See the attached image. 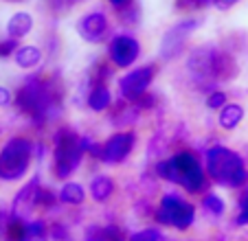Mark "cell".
I'll use <instances>...</instances> for the list:
<instances>
[{"label": "cell", "instance_id": "obj_17", "mask_svg": "<svg viewBox=\"0 0 248 241\" xmlns=\"http://www.w3.org/2000/svg\"><path fill=\"white\" fill-rule=\"evenodd\" d=\"M16 64L20 66V68L29 70V68H35V66L42 61V51H40L38 46H22L16 51Z\"/></svg>", "mask_w": 248, "mask_h": 241}, {"label": "cell", "instance_id": "obj_23", "mask_svg": "<svg viewBox=\"0 0 248 241\" xmlns=\"http://www.w3.org/2000/svg\"><path fill=\"white\" fill-rule=\"evenodd\" d=\"M226 105V94L224 92H211L209 97H206V107H211V110H220V107Z\"/></svg>", "mask_w": 248, "mask_h": 241}, {"label": "cell", "instance_id": "obj_5", "mask_svg": "<svg viewBox=\"0 0 248 241\" xmlns=\"http://www.w3.org/2000/svg\"><path fill=\"white\" fill-rule=\"evenodd\" d=\"M16 105L33 120H44L51 110V86L42 79H29L16 97Z\"/></svg>", "mask_w": 248, "mask_h": 241}, {"label": "cell", "instance_id": "obj_15", "mask_svg": "<svg viewBox=\"0 0 248 241\" xmlns=\"http://www.w3.org/2000/svg\"><path fill=\"white\" fill-rule=\"evenodd\" d=\"M86 241H125V235L119 226H90L86 228Z\"/></svg>", "mask_w": 248, "mask_h": 241}, {"label": "cell", "instance_id": "obj_4", "mask_svg": "<svg viewBox=\"0 0 248 241\" xmlns=\"http://www.w3.org/2000/svg\"><path fill=\"white\" fill-rule=\"evenodd\" d=\"M33 145L27 138H11L0 151V180L14 182L27 173Z\"/></svg>", "mask_w": 248, "mask_h": 241}, {"label": "cell", "instance_id": "obj_30", "mask_svg": "<svg viewBox=\"0 0 248 241\" xmlns=\"http://www.w3.org/2000/svg\"><path fill=\"white\" fill-rule=\"evenodd\" d=\"M51 235L55 237V239H64L66 232H64V228H62V226H53L51 228Z\"/></svg>", "mask_w": 248, "mask_h": 241}, {"label": "cell", "instance_id": "obj_11", "mask_svg": "<svg viewBox=\"0 0 248 241\" xmlns=\"http://www.w3.org/2000/svg\"><path fill=\"white\" fill-rule=\"evenodd\" d=\"M140 53V44L136 42L132 35H119L110 44V60L119 66V68H127L136 61Z\"/></svg>", "mask_w": 248, "mask_h": 241}, {"label": "cell", "instance_id": "obj_1", "mask_svg": "<svg viewBox=\"0 0 248 241\" xmlns=\"http://www.w3.org/2000/svg\"><path fill=\"white\" fill-rule=\"evenodd\" d=\"M187 68L200 86L224 81V79H231L237 73V66H235L233 57L211 46L196 48L187 60Z\"/></svg>", "mask_w": 248, "mask_h": 241}, {"label": "cell", "instance_id": "obj_24", "mask_svg": "<svg viewBox=\"0 0 248 241\" xmlns=\"http://www.w3.org/2000/svg\"><path fill=\"white\" fill-rule=\"evenodd\" d=\"M16 51H18V40L16 37H9L5 42H0V57L16 55Z\"/></svg>", "mask_w": 248, "mask_h": 241}, {"label": "cell", "instance_id": "obj_8", "mask_svg": "<svg viewBox=\"0 0 248 241\" xmlns=\"http://www.w3.org/2000/svg\"><path fill=\"white\" fill-rule=\"evenodd\" d=\"M198 27H200L198 20H180L178 24H173V27L165 33L163 42H160V55H163V60H173L176 55H180L189 40V35H191Z\"/></svg>", "mask_w": 248, "mask_h": 241}, {"label": "cell", "instance_id": "obj_29", "mask_svg": "<svg viewBox=\"0 0 248 241\" xmlns=\"http://www.w3.org/2000/svg\"><path fill=\"white\" fill-rule=\"evenodd\" d=\"M110 5L117 7V9H125V7L132 5V0H110Z\"/></svg>", "mask_w": 248, "mask_h": 241}, {"label": "cell", "instance_id": "obj_14", "mask_svg": "<svg viewBox=\"0 0 248 241\" xmlns=\"http://www.w3.org/2000/svg\"><path fill=\"white\" fill-rule=\"evenodd\" d=\"M31 29H33V18H31V14H27V11L14 14L9 18V22H7V33H9V37H16V40L24 37Z\"/></svg>", "mask_w": 248, "mask_h": 241}, {"label": "cell", "instance_id": "obj_19", "mask_svg": "<svg viewBox=\"0 0 248 241\" xmlns=\"http://www.w3.org/2000/svg\"><path fill=\"white\" fill-rule=\"evenodd\" d=\"M60 199L64 202V204L77 206L86 199V191H84V186L77 184V182H66L60 191Z\"/></svg>", "mask_w": 248, "mask_h": 241}, {"label": "cell", "instance_id": "obj_13", "mask_svg": "<svg viewBox=\"0 0 248 241\" xmlns=\"http://www.w3.org/2000/svg\"><path fill=\"white\" fill-rule=\"evenodd\" d=\"M77 31H79V35L84 37L86 42H101L103 37H106V31H108V18L103 14H99V11H94V14H88L84 15V18L79 20V24H77Z\"/></svg>", "mask_w": 248, "mask_h": 241}, {"label": "cell", "instance_id": "obj_3", "mask_svg": "<svg viewBox=\"0 0 248 241\" xmlns=\"http://www.w3.org/2000/svg\"><path fill=\"white\" fill-rule=\"evenodd\" d=\"M206 169H209L211 180H216L222 186H231V189H237L248 180L244 160L226 147H213L206 153Z\"/></svg>", "mask_w": 248, "mask_h": 241}, {"label": "cell", "instance_id": "obj_18", "mask_svg": "<svg viewBox=\"0 0 248 241\" xmlns=\"http://www.w3.org/2000/svg\"><path fill=\"white\" fill-rule=\"evenodd\" d=\"M242 119H244V107L237 105V103H226L220 112V125L224 130H235Z\"/></svg>", "mask_w": 248, "mask_h": 241}, {"label": "cell", "instance_id": "obj_10", "mask_svg": "<svg viewBox=\"0 0 248 241\" xmlns=\"http://www.w3.org/2000/svg\"><path fill=\"white\" fill-rule=\"evenodd\" d=\"M134 134L132 132H119V134L110 136L106 143L101 145V160L108 165H117L121 163L123 158L127 156V153L132 151V147H134Z\"/></svg>", "mask_w": 248, "mask_h": 241}, {"label": "cell", "instance_id": "obj_26", "mask_svg": "<svg viewBox=\"0 0 248 241\" xmlns=\"http://www.w3.org/2000/svg\"><path fill=\"white\" fill-rule=\"evenodd\" d=\"M9 215L5 213V211H0V235H5L7 232V226H9Z\"/></svg>", "mask_w": 248, "mask_h": 241}, {"label": "cell", "instance_id": "obj_12", "mask_svg": "<svg viewBox=\"0 0 248 241\" xmlns=\"http://www.w3.org/2000/svg\"><path fill=\"white\" fill-rule=\"evenodd\" d=\"M40 191H42V186H40L38 180H31L29 184H24L20 189V193L14 199V206H11L14 217L24 219L35 206H40Z\"/></svg>", "mask_w": 248, "mask_h": 241}, {"label": "cell", "instance_id": "obj_7", "mask_svg": "<svg viewBox=\"0 0 248 241\" xmlns=\"http://www.w3.org/2000/svg\"><path fill=\"white\" fill-rule=\"evenodd\" d=\"M156 219L163 226H173L178 230H187L193 224V219H196V209L189 202H185L183 197L169 193L160 199V206L156 211Z\"/></svg>", "mask_w": 248, "mask_h": 241}, {"label": "cell", "instance_id": "obj_16", "mask_svg": "<svg viewBox=\"0 0 248 241\" xmlns=\"http://www.w3.org/2000/svg\"><path fill=\"white\" fill-rule=\"evenodd\" d=\"M114 193V182L110 176H97L90 182V195L94 202H106Z\"/></svg>", "mask_w": 248, "mask_h": 241}, {"label": "cell", "instance_id": "obj_25", "mask_svg": "<svg viewBox=\"0 0 248 241\" xmlns=\"http://www.w3.org/2000/svg\"><path fill=\"white\" fill-rule=\"evenodd\" d=\"M237 224H248V191L239 197V217Z\"/></svg>", "mask_w": 248, "mask_h": 241}, {"label": "cell", "instance_id": "obj_20", "mask_svg": "<svg viewBox=\"0 0 248 241\" xmlns=\"http://www.w3.org/2000/svg\"><path fill=\"white\" fill-rule=\"evenodd\" d=\"M88 103H90V107H93L94 112H101V110H106V107L110 105V90L106 88L103 84H99L97 88L90 92V97H88Z\"/></svg>", "mask_w": 248, "mask_h": 241}, {"label": "cell", "instance_id": "obj_27", "mask_svg": "<svg viewBox=\"0 0 248 241\" xmlns=\"http://www.w3.org/2000/svg\"><path fill=\"white\" fill-rule=\"evenodd\" d=\"M237 0H213V5L217 7V9H229V7H233Z\"/></svg>", "mask_w": 248, "mask_h": 241}, {"label": "cell", "instance_id": "obj_2", "mask_svg": "<svg viewBox=\"0 0 248 241\" xmlns=\"http://www.w3.org/2000/svg\"><path fill=\"white\" fill-rule=\"evenodd\" d=\"M156 171L169 182H176L180 184L185 191L189 193H198V191L204 189V171H202L198 158L191 151H180L176 156H171L169 160L158 163Z\"/></svg>", "mask_w": 248, "mask_h": 241}, {"label": "cell", "instance_id": "obj_21", "mask_svg": "<svg viewBox=\"0 0 248 241\" xmlns=\"http://www.w3.org/2000/svg\"><path fill=\"white\" fill-rule=\"evenodd\" d=\"M202 206H204L206 213H213V215H222V213H224V202H222V199L217 197L216 193L204 195V199H202Z\"/></svg>", "mask_w": 248, "mask_h": 241}, {"label": "cell", "instance_id": "obj_22", "mask_svg": "<svg viewBox=\"0 0 248 241\" xmlns=\"http://www.w3.org/2000/svg\"><path fill=\"white\" fill-rule=\"evenodd\" d=\"M130 241H160V232L156 228H145V230H139L130 237Z\"/></svg>", "mask_w": 248, "mask_h": 241}, {"label": "cell", "instance_id": "obj_9", "mask_svg": "<svg viewBox=\"0 0 248 241\" xmlns=\"http://www.w3.org/2000/svg\"><path fill=\"white\" fill-rule=\"evenodd\" d=\"M154 79V66H143L119 79V92L127 101H139Z\"/></svg>", "mask_w": 248, "mask_h": 241}, {"label": "cell", "instance_id": "obj_6", "mask_svg": "<svg viewBox=\"0 0 248 241\" xmlns=\"http://www.w3.org/2000/svg\"><path fill=\"white\" fill-rule=\"evenodd\" d=\"M84 156V147H81V138H77L75 132L60 130L55 136V176L57 178H68L81 163Z\"/></svg>", "mask_w": 248, "mask_h": 241}, {"label": "cell", "instance_id": "obj_28", "mask_svg": "<svg viewBox=\"0 0 248 241\" xmlns=\"http://www.w3.org/2000/svg\"><path fill=\"white\" fill-rule=\"evenodd\" d=\"M11 101V94H9V90L7 88H2L0 86V105H7V103Z\"/></svg>", "mask_w": 248, "mask_h": 241}]
</instances>
